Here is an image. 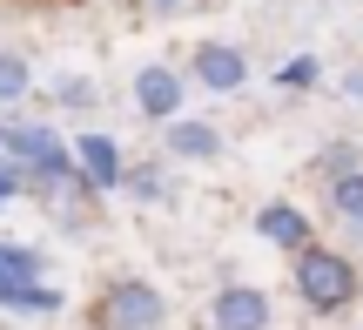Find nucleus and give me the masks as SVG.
Returning <instances> with one entry per match:
<instances>
[{
    "label": "nucleus",
    "mask_w": 363,
    "mask_h": 330,
    "mask_svg": "<svg viewBox=\"0 0 363 330\" xmlns=\"http://www.w3.org/2000/svg\"><path fill=\"white\" fill-rule=\"evenodd\" d=\"M330 209H337V223H350V236H363V162L330 175Z\"/></svg>",
    "instance_id": "9"
},
{
    "label": "nucleus",
    "mask_w": 363,
    "mask_h": 330,
    "mask_svg": "<svg viewBox=\"0 0 363 330\" xmlns=\"http://www.w3.org/2000/svg\"><path fill=\"white\" fill-rule=\"evenodd\" d=\"M343 88H350L357 101H363V67H350V75H343Z\"/></svg>",
    "instance_id": "16"
},
{
    "label": "nucleus",
    "mask_w": 363,
    "mask_h": 330,
    "mask_svg": "<svg viewBox=\"0 0 363 330\" xmlns=\"http://www.w3.org/2000/svg\"><path fill=\"white\" fill-rule=\"evenodd\" d=\"M121 189H128L135 202H162V196H169V169H162V162H135Z\"/></svg>",
    "instance_id": "11"
},
{
    "label": "nucleus",
    "mask_w": 363,
    "mask_h": 330,
    "mask_svg": "<svg viewBox=\"0 0 363 330\" xmlns=\"http://www.w3.org/2000/svg\"><path fill=\"white\" fill-rule=\"evenodd\" d=\"M256 236L276 243V250H289V256H303L310 250V216H303L296 202H262L256 209Z\"/></svg>",
    "instance_id": "7"
},
{
    "label": "nucleus",
    "mask_w": 363,
    "mask_h": 330,
    "mask_svg": "<svg viewBox=\"0 0 363 330\" xmlns=\"http://www.w3.org/2000/svg\"><path fill=\"white\" fill-rule=\"evenodd\" d=\"M189 75L202 81L208 94H235V88L249 81V54L229 48V40H202V48L189 54Z\"/></svg>",
    "instance_id": "3"
},
{
    "label": "nucleus",
    "mask_w": 363,
    "mask_h": 330,
    "mask_svg": "<svg viewBox=\"0 0 363 330\" xmlns=\"http://www.w3.org/2000/svg\"><path fill=\"white\" fill-rule=\"evenodd\" d=\"M0 142H7V128H0Z\"/></svg>",
    "instance_id": "18"
},
{
    "label": "nucleus",
    "mask_w": 363,
    "mask_h": 330,
    "mask_svg": "<svg viewBox=\"0 0 363 330\" xmlns=\"http://www.w3.org/2000/svg\"><path fill=\"white\" fill-rule=\"evenodd\" d=\"M27 88H34V67L21 54H0V101H27Z\"/></svg>",
    "instance_id": "12"
},
{
    "label": "nucleus",
    "mask_w": 363,
    "mask_h": 330,
    "mask_svg": "<svg viewBox=\"0 0 363 330\" xmlns=\"http://www.w3.org/2000/svg\"><path fill=\"white\" fill-rule=\"evenodd\" d=\"M61 101H67V108H88V101H94V88H88V81H67Z\"/></svg>",
    "instance_id": "14"
},
{
    "label": "nucleus",
    "mask_w": 363,
    "mask_h": 330,
    "mask_svg": "<svg viewBox=\"0 0 363 330\" xmlns=\"http://www.w3.org/2000/svg\"><path fill=\"white\" fill-rule=\"evenodd\" d=\"M296 297H303L310 310H323V317H330V310H343V304L357 297V263H350L343 250L310 243V250L296 256Z\"/></svg>",
    "instance_id": "1"
},
{
    "label": "nucleus",
    "mask_w": 363,
    "mask_h": 330,
    "mask_svg": "<svg viewBox=\"0 0 363 330\" xmlns=\"http://www.w3.org/2000/svg\"><path fill=\"white\" fill-rule=\"evenodd\" d=\"M74 169H81V182H88V189H121V182H128L121 148L108 142V135H94V128L74 135Z\"/></svg>",
    "instance_id": "5"
},
{
    "label": "nucleus",
    "mask_w": 363,
    "mask_h": 330,
    "mask_svg": "<svg viewBox=\"0 0 363 330\" xmlns=\"http://www.w3.org/2000/svg\"><path fill=\"white\" fill-rule=\"evenodd\" d=\"M27 283H40V256L21 250V243H0V304L13 290H27Z\"/></svg>",
    "instance_id": "10"
},
{
    "label": "nucleus",
    "mask_w": 363,
    "mask_h": 330,
    "mask_svg": "<svg viewBox=\"0 0 363 330\" xmlns=\"http://www.w3.org/2000/svg\"><path fill=\"white\" fill-rule=\"evenodd\" d=\"M182 75L175 67H142L135 75V108H142L148 121H182Z\"/></svg>",
    "instance_id": "6"
},
{
    "label": "nucleus",
    "mask_w": 363,
    "mask_h": 330,
    "mask_svg": "<svg viewBox=\"0 0 363 330\" xmlns=\"http://www.w3.org/2000/svg\"><path fill=\"white\" fill-rule=\"evenodd\" d=\"M155 7H182V0H155Z\"/></svg>",
    "instance_id": "17"
},
{
    "label": "nucleus",
    "mask_w": 363,
    "mask_h": 330,
    "mask_svg": "<svg viewBox=\"0 0 363 330\" xmlns=\"http://www.w3.org/2000/svg\"><path fill=\"white\" fill-rule=\"evenodd\" d=\"M21 182H27V169H7V162H0V202H7V196H13Z\"/></svg>",
    "instance_id": "15"
},
{
    "label": "nucleus",
    "mask_w": 363,
    "mask_h": 330,
    "mask_svg": "<svg viewBox=\"0 0 363 330\" xmlns=\"http://www.w3.org/2000/svg\"><path fill=\"white\" fill-rule=\"evenodd\" d=\"M94 317H101V330H162L169 324V297L148 277H121V283H108Z\"/></svg>",
    "instance_id": "2"
},
{
    "label": "nucleus",
    "mask_w": 363,
    "mask_h": 330,
    "mask_svg": "<svg viewBox=\"0 0 363 330\" xmlns=\"http://www.w3.org/2000/svg\"><path fill=\"white\" fill-rule=\"evenodd\" d=\"M208 324L216 330H269V297L256 283H222L216 304H208Z\"/></svg>",
    "instance_id": "4"
},
{
    "label": "nucleus",
    "mask_w": 363,
    "mask_h": 330,
    "mask_svg": "<svg viewBox=\"0 0 363 330\" xmlns=\"http://www.w3.org/2000/svg\"><path fill=\"white\" fill-rule=\"evenodd\" d=\"M169 155H182V162H216L222 155V128L216 121H195V115H182V121H169Z\"/></svg>",
    "instance_id": "8"
},
{
    "label": "nucleus",
    "mask_w": 363,
    "mask_h": 330,
    "mask_svg": "<svg viewBox=\"0 0 363 330\" xmlns=\"http://www.w3.org/2000/svg\"><path fill=\"white\" fill-rule=\"evenodd\" d=\"M316 75H323V67H316V54H289V61L276 67V88L303 94V88H316Z\"/></svg>",
    "instance_id": "13"
}]
</instances>
